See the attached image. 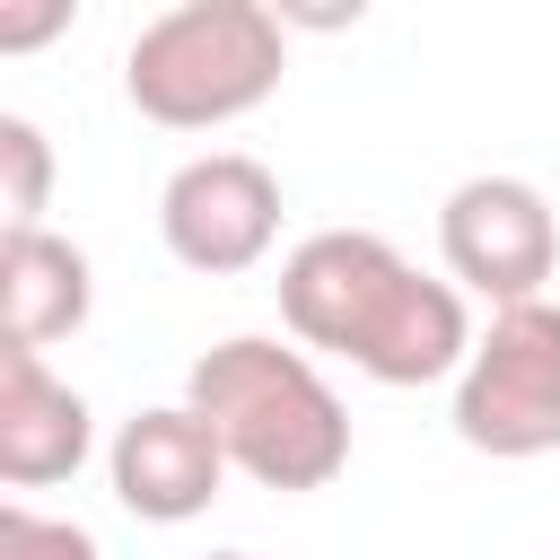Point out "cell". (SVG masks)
Segmentation results:
<instances>
[{
    "instance_id": "1",
    "label": "cell",
    "mask_w": 560,
    "mask_h": 560,
    "mask_svg": "<svg viewBox=\"0 0 560 560\" xmlns=\"http://www.w3.org/2000/svg\"><path fill=\"white\" fill-rule=\"evenodd\" d=\"M280 324L298 350H332L376 385H438L472 359V315L455 280L411 271L376 228H324L280 262Z\"/></svg>"
},
{
    "instance_id": "2",
    "label": "cell",
    "mask_w": 560,
    "mask_h": 560,
    "mask_svg": "<svg viewBox=\"0 0 560 560\" xmlns=\"http://www.w3.org/2000/svg\"><path fill=\"white\" fill-rule=\"evenodd\" d=\"M184 402L219 429L228 464L262 490H324L350 464V411L324 368L271 332H228L192 359Z\"/></svg>"
},
{
    "instance_id": "3",
    "label": "cell",
    "mask_w": 560,
    "mask_h": 560,
    "mask_svg": "<svg viewBox=\"0 0 560 560\" xmlns=\"http://www.w3.org/2000/svg\"><path fill=\"white\" fill-rule=\"evenodd\" d=\"M289 70V35L280 9L262 0H184L166 18H149L122 52V96L158 122V131H219L236 114H254Z\"/></svg>"
},
{
    "instance_id": "4",
    "label": "cell",
    "mask_w": 560,
    "mask_h": 560,
    "mask_svg": "<svg viewBox=\"0 0 560 560\" xmlns=\"http://www.w3.org/2000/svg\"><path fill=\"white\" fill-rule=\"evenodd\" d=\"M455 438L472 455L525 464L560 446V298L499 306L455 376Z\"/></svg>"
},
{
    "instance_id": "5",
    "label": "cell",
    "mask_w": 560,
    "mask_h": 560,
    "mask_svg": "<svg viewBox=\"0 0 560 560\" xmlns=\"http://www.w3.org/2000/svg\"><path fill=\"white\" fill-rule=\"evenodd\" d=\"M438 254H446L455 289L490 298V315L499 306H534L551 262H560V219L525 175H472L438 210Z\"/></svg>"
},
{
    "instance_id": "6",
    "label": "cell",
    "mask_w": 560,
    "mask_h": 560,
    "mask_svg": "<svg viewBox=\"0 0 560 560\" xmlns=\"http://www.w3.org/2000/svg\"><path fill=\"white\" fill-rule=\"evenodd\" d=\"M158 236L184 271L236 280L280 245V175L245 149H201L158 192Z\"/></svg>"
},
{
    "instance_id": "7",
    "label": "cell",
    "mask_w": 560,
    "mask_h": 560,
    "mask_svg": "<svg viewBox=\"0 0 560 560\" xmlns=\"http://www.w3.org/2000/svg\"><path fill=\"white\" fill-rule=\"evenodd\" d=\"M228 472H236V464H228L219 429H210L192 402H149V411H131V420L114 429V446H105V481H114V499H122L140 525H184V516H201Z\"/></svg>"
},
{
    "instance_id": "8",
    "label": "cell",
    "mask_w": 560,
    "mask_h": 560,
    "mask_svg": "<svg viewBox=\"0 0 560 560\" xmlns=\"http://www.w3.org/2000/svg\"><path fill=\"white\" fill-rule=\"evenodd\" d=\"M96 411L79 385H61L35 350H0V481L9 490H52L88 464Z\"/></svg>"
},
{
    "instance_id": "9",
    "label": "cell",
    "mask_w": 560,
    "mask_h": 560,
    "mask_svg": "<svg viewBox=\"0 0 560 560\" xmlns=\"http://www.w3.org/2000/svg\"><path fill=\"white\" fill-rule=\"evenodd\" d=\"M96 306V271L70 236L52 228H9L0 236V350H52L61 332H79Z\"/></svg>"
},
{
    "instance_id": "10",
    "label": "cell",
    "mask_w": 560,
    "mask_h": 560,
    "mask_svg": "<svg viewBox=\"0 0 560 560\" xmlns=\"http://www.w3.org/2000/svg\"><path fill=\"white\" fill-rule=\"evenodd\" d=\"M0 175H9V192H0L9 228H44V201H52V140H44L26 114H0Z\"/></svg>"
},
{
    "instance_id": "11",
    "label": "cell",
    "mask_w": 560,
    "mask_h": 560,
    "mask_svg": "<svg viewBox=\"0 0 560 560\" xmlns=\"http://www.w3.org/2000/svg\"><path fill=\"white\" fill-rule=\"evenodd\" d=\"M0 560H105V542L79 516H44V508H0Z\"/></svg>"
},
{
    "instance_id": "12",
    "label": "cell",
    "mask_w": 560,
    "mask_h": 560,
    "mask_svg": "<svg viewBox=\"0 0 560 560\" xmlns=\"http://www.w3.org/2000/svg\"><path fill=\"white\" fill-rule=\"evenodd\" d=\"M70 26V0H44V9H0V52H26V44H44V35H61Z\"/></svg>"
},
{
    "instance_id": "13",
    "label": "cell",
    "mask_w": 560,
    "mask_h": 560,
    "mask_svg": "<svg viewBox=\"0 0 560 560\" xmlns=\"http://www.w3.org/2000/svg\"><path fill=\"white\" fill-rule=\"evenodd\" d=\"M201 560H254V551H201Z\"/></svg>"
}]
</instances>
